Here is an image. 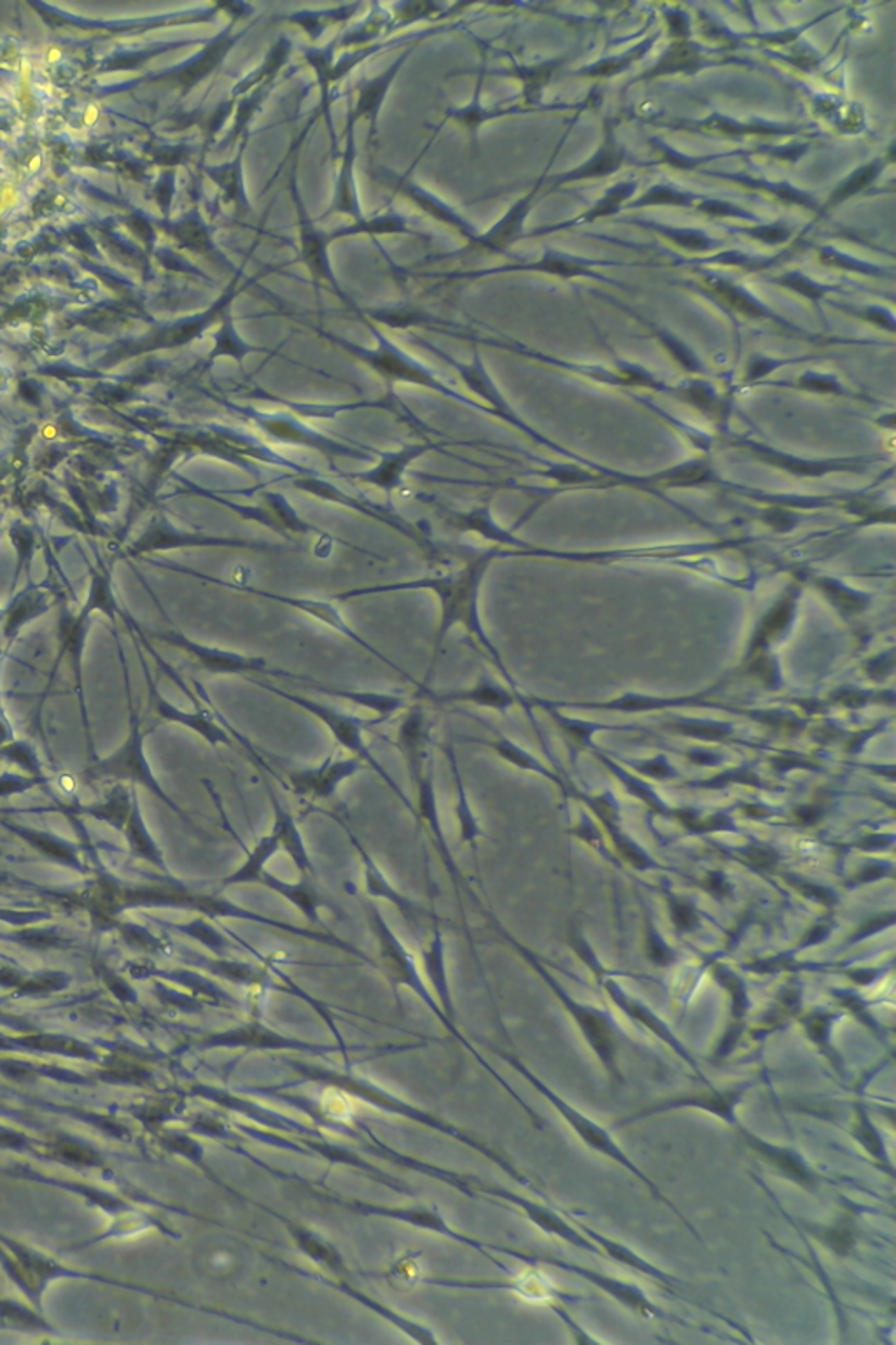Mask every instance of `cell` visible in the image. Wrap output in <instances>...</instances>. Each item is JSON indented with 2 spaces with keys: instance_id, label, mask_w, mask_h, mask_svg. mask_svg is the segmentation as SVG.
Masks as SVG:
<instances>
[{
  "instance_id": "6da1fadb",
  "label": "cell",
  "mask_w": 896,
  "mask_h": 1345,
  "mask_svg": "<svg viewBox=\"0 0 896 1345\" xmlns=\"http://www.w3.org/2000/svg\"><path fill=\"white\" fill-rule=\"evenodd\" d=\"M498 550L490 548V550H484V553L470 556V558H466V561L462 562L461 567L438 571L435 575L405 580V582H393V584L358 587V589L336 594V599L338 601H349V599L376 596V594L430 591V593L435 594L439 602V621L438 625H436L435 642H433L435 650H433V659H431L430 676L431 671L438 662V657L441 654L448 633L456 625L464 627L468 635L473 636L475 642H478L487 650V654L492 657L499 670L504 671L492 642L485 633L484 622H482L481 617L482 584H484L490 562L498 558Z\"/></svg>"
},
{
  "instance_id": "7a4b0ae2",
  "label": "cell",
  "mask_w": 896,
  "mask_h": 1345,
  "mask_svg": "<svg viewBox=\"0 0 896 1345\" xmlns=\"http://www.w3.org/2000/svg\"><path fill=\"white\" fill-rule=\"evenodd\" d=\"M245 680H247L249 684L258 685V687H261L263 690H268V693L273 694V696H279V698L290 701L291 705L302 708V710L307 711L310 715L316 716L322 725H327V729L333 734V739H335L336 745L345 748L350 756L361 759L368 767H372V771H375L376 776H379V778H381L382 782H384V784L393 790L394 796H396L399 801L404 802L405 807L408 808V811H410V813H412V815L417 819V811L415 807H413V802L408 799L407 794L404 792V788L399 787V785L394 782L393 776L385 771V767L382 766L381 762L376 761L372 750H370L367 741H364V733H367V731H372L373 727H379V725L384 724L381 719H376V716L364 719V716L356 715V713H347V711L340 710V708L333 707V705H328V702L316 701V699L305 698V696H299V694H293L290 693V690L281 689V687H277V685L267 682V680L254 678V676H245Z\"/></svg>"
},
{
  "instance_id": "3957f363",
  "label": "cell",
  "mask_w": 896,
  "mask_h": 1345,
  "mask_svg": "<svg viewBox=\"0 0 896 1345\" xmlns=\"http://www.w3.org/2000/svg\"><path fill=\"white\" fill-rule=\"evenodd\" d=\"M379 347L373 351L361 350L356 345H347L350 353L356 354L359 359L367 361L370 367L375 368L376 372L381 373L384 379L391 382H408V384L422 385L427 390L438 391L445 394L448 398L456 399L459 404L471 405L476 407L470 398L462 396L458 391L450 390L447 384L441 382V379L431 372L430 368L424 367L421 361H417L412 356L391 344L389 340L382 335H376Z\"/></svg>"
},
{
  "instance_id": "277c9868",
  "label": "cell",
  "mask_w": 896,
  "mask_h": 1345,
  "mask_svg": "<svg viewBox=\"0 0 896 1345\" xmlns=\"http://www.w3.org/2000/svg\"><path fill=\"white\" fill-rule=\"evenodd\" d=\"M291 484L295 485L296 490L312 494L316 498L331 502V504L344 505V507L353 508V510H358V512L367 513V516L373 517L376 521L391 525L394 530L399 531L401 535L408 536L417 545H421V548H427L430 553L435 550V545L431 542V536L426 535V531L417 530V525L410 524L407 519L399 516L394 510L393 505L381 507V505L373 504L370 499L358 498V494H349L347 491L340 490L338 485L324 481L321 477H296V479L291 481Z\"/></svg>"
},
{
  "instance_id": "5b68a950",
  "label": "cell",
  "mask_w": 896,
  "mask_h": 1345,
  "mask_svg": "<svg viewBox=\"0 0 896 1345\" xmlns=\"http://www.w3.org/2000/svg\"><path fill=\"white\" fill-rule=\"evenodd\" d=\"M247 416L253 419L254 424L268 439L276 440L279 444L302 445V447L313 448V451L324 454L328 459L354 458L370 461L373 454L376 453V451L368 453V451H358V448L344 445L338 440L322 435V433L312 430V428L307 427V424L298 421L295 417L285 416V414L247 413Z\"/></svg>"
},
{
  "instance_id": "8992f818",
  "label": "cell",
  "mask_w": 896,
  "mask_h": 1345,
  "mask_svg": "<svg viewBox=\"0 0 896 1345\" xmlns=\"http://www.w3.org/2000/svg\"><path fill=\"white\" fill-rule=\"evenodd\" d=\"M216 582H218V580H216ZM218 584L225 585V587H233V589L244 591V593L253 594V596H258V598L268 599V601L281 602L284 607L295 608L298 612L312 617L316 621L328 625V627L336 631L340 635L347 636L350 642H354V644H358L359 647L364 648L368 654H372V656L376 657L379 661L384 662V664H387L389 668H393L398 675L404 676V678L407 680V682H410V684H417L415 680L408 675L404 668L396 664V662L391 661L389 657L379 652L373 645L368 644L367 639L359 635L358 631H354L353 627L347 624V621H345L344 616H342V612L338 610V607H335L333 602L321 601V599L298 598V596H285V594L270 593V591L251 587L249 584H228V582H218Z\"/></svg>"
},
{
  "instance_id": "52a82bcc",
  "label": "cell",
  "mask_w": 896,
  "mask_h": 1345,
  "mask_svg": "<svg viewBox=\"0 0 896 1345\" xmlns=\"http://www.w3.org/2000/svg\"><path fill=\"white\" fill-rule=\"evenodd\" d=\"M364 766L367 764L358 757H338L336 752H331L319 766L290 771L287 787L299 798L327 801L335 796L340 785L359 775Z\"/></svg>"
},
{
  "instance_id": "ba28073f",
  "label": "cell",
  "mask_w": 896,
  "mask_h": 1345,
  "mask_svg": "<svg viewBox=\"0 0 896 1345\" xmlns=\"http://www.w3.org/2000/svg\"><path fill=\"white\" fill-rule=\"evenodd\" d=\"M336 821L342 825V829L347 834L350 845H353L354 850L358 852L359 859H361L362 887H364V893H367L368 899H382V901L389 902L391 906L396 908L401 913V916L407 919L408 924L415 927V929H421L422 924L427 919L426 908L422 906L421 902L413 901L412 897L399 892L398 888L394 887L389 878L384 875V871L381 870V865L376 864L373 855H370L367 848L362 847V842L359 841L353 827L347 822L342 821V819H336Z\"/></svg>"
},
{
  "instance_id": "9c48e42d",
  "label": "cell",
  "mask_w": 896,
  "mask_h": 1345,
  "mask_svg": "<svg viewBox=\"0 0 896 1345\" xmlns=\"http://www.w3.org/2000/svg\"><path fill=\"white\" fill-rule=\"evenodd\" d=\"M436 447L439 445L421 442V444H407L394 451H376L375 454L381 459L376 461L375 467L342 473V477L384 491L387 494V505H393V494L405 490V475H407L408 468Z\"/></svg>"
},
{
  "instance_id": "30bf717a",
  "label": "cell",
  "mask_w": 896,
  "mask_h": 1345,
  "mask_svg": "<svg viewBox=\"0 0 896 1345\" xmlns=\"http://www.w3.org/2000/svg\"><path fill=\"white\" fill-rule=\"evenodd\" d=\"M629 153L625 150V145L618 141L616 137L615 123L613 119L604 122L602 128V139L599 142L598 150L590 154L589 158L584 160L581 164L575 168H569L566 173L555 174L548 177L547 182L550 191L559 190V188L575 185V182L593 181V179H606L613 174L620 173L622 167L627 164Z\"/></svg>"
},
{
  "instance_id": "8fae6325",
  "label": "cell",
  "mask_w": 896,
  "mask_h": 1345,
  "mask_svg": "<svg viewBox=\"0 0 896 1345\" xmlns=\"http://www.w3.org/2000/svg\"><path fill=\"white\" fill-rule=\"evenodd\" d=\"M433 741V722L430 721L422 705L408 707L407 713L399 722L398 734L394 745L404 757L407 764L408 778L413 785L424 776L427 767L435 762L431 752Z\"/></svg>"
},
{
  "instance_id": "7c38bea8",
  "label": "cell",
  "mask_w": 896,
  "mask_h": 1345,
  "mask_svg": "<svg viewBox=\"0 0 896 1345\" xmlns=\"http://www.w3.org/2000/svg\"><path fill=\"white\" fill-rule=\"evenodd\" d=\"M673 128L676 130L699 131V134H713V136L729 137V139H746V137H760V139H778V137H793L804 131V127L795 125V123L769 122V119H738L732 116H727L724 113H709L706 118L699 122H679L673 123Z\"/></svg>"
},
{
  "instance_id": "4fadbf2b",
  "label": "cell",
  "mask_w": 896,
  "mask_h": 1345,
  "mask_svg": "<svg viewBox=\"0 0 896 1345\" xmlns=\"http://www.w3.org/2000/svg\"><path fill=\"white\" fill-rule=\"evenodd\" d=\"M701 282L702 290L707 291L709 295H715L724 307L741 318L750 319V321H775L778 325H786V321L779 318L778 314L772 313L769 305L764 304L755 293L747 290L746 286L739 284L730 277L715 272H701Z\"/></svg>"
},
{
  "instance_id": "5bb4252c",
  "label": "cell",
  "mask_w": 896,
  "mask_h": 1345,
  "mask_svg": "<svg viewBox=\"0 0 896 1345\" xmlns=\"http://www.w3.org/2000/svg\"><path fill=\"white\" fill-rule=\"evenodd\" d=\"M893 153H895V145L892 144L887 153L878 154L874 158L861 164L860 167L853 168L852 173L847 174L846 177H842L841 181L835 185V188L830 191L823 204H820V207H818L815 221L829 218L835 208L847 204L849 200L856 199V196L863 195L865 191L874 187L879 177L883 176L884 170L895 162Z\"/></svg>"
},
{
  "instance_id": "9a60e30c",
  "label": "cell",
  "mask_w": 896,
  "mask_h": 1345,
  "mask_svg": "<svg viewBox=\"0 0 896 1345\" xmlns=\"http://www.w3.org/2000/svg\"><path fill=\"white\" fill-rule=\"evenodd\" d=\"M259 885L268 888V890H272L277 896H281L282 899L290 902L291 906L296 908L310 924L318 925V927H324V922H322L319 911L336 910L335 904L328 901L327 896L321 892V888L313 884V878H307V876H299L298 881H284L279 876L265 871L261 879H259Z\"/></svg>"
},
{
  "instance_id": "2e32d148",
  "label": "cell",
  "mask_w": 896,
  "mask_h": 1345,
  "mask_svg": "<svg viewBox=\"0 0 896 1345\" xmlns=\"http://www.w3.org/2000/svg\"><path fill=\"white\" fill-rule=\"evenodd\" d=\"M293 685H299L312 693L322 694L327 698L338 699V701H347L356 707L364 708V710L375 713L376 719L382 722H389L398 711L408 708V701L404 696L398 694L372 693V690L350 689V687H340V685L324 684L319 680L312 678L307 682H291Z\"/></svg>"
},
{
  "instance_id": "e0dca14e",
  "label": "cell",
  "mask_w": 896,
  "mask_h": 1345,
  "mask_svg": "<svg viewBox=\"0 0 896 1345\" xmlns=\"http://www.w3.org/2000/svg\"><path fill=\"white\" fill-rule=\"evenodd\" d=\"M709 65H713V62L707 59L702 46L693 39L692 41L669 42L655 64L648 67L643 74L636 76L632 83L655 81L661 77L669 76H695Z\"/></svg>"
},
{
  "instance_id": "ac0fdd59",
  "label": "cell",
  "mask_w": 896,
  "mask_h": 1345,
  "mask_svg": "<svg viewBox=\"0 0 896 1345\" xmlns=\"http://www.w3.org/2000/svg\"><path fill=\"white\" fill-rule=\"evenodd\" d=\"M439 516L444 519L447 530L456 531L459 535L473 533V535L489 540L492 544L512 545V547L524 545L498 524L490 512L489 504L471 508V510H450V508L439 507Z\"/></svg>"
},
{
  "instance_id": "d6986e66",
  "label": "cell",
  "mask_w": 896,
  "mask_h": 1345,
  "mask_svg": "<svg viewBox=\"0 0 896 1345\" xmlns=\"http://www.w3.org/2000/svg\"><path fill=\"white\" fill-rule=\"evenodd\" d=\"M699 173L715 177V179H721V181L732 182V185L747 188V190L767 193V195L778 200L781 204L801 207L804 211H810V213H818V207L821 204L820 200L816 199L812 193L802 190V188L793 187L792 182L770 181L766 177H755L743 173H713V170H699Z\"/></svg>"
},
{
  "instance_id": "ffe728a7",
  "label": "cell",
  "mask_w": 896,
  "mask_h": 1345,
  "mask_svg": "<svg viewBox=\"0 0 896 1345\" xmlns=\"http://www.w3.org/2000/svg\"><path fill=\"white\" fill-rule=\"evenodd\" d=\"M270 794V802L273 810V827L272 833H276L281 845L282 852L290 855L291 862L295 865L299 876L313 878L316 876V865H313L312 857L308 852L307 842H305L304 834L299 829L298 822L291 811L282 807L281 801L276 798L272 790Z\"/></svg>"
},
{
  "instance_id": "44dd1931",
  "label": "cell",
  "mask_w": 896,
  "mask_h": 1345,
  "mask_svg": "<svg viewBox=\"0 0 896 1345\" xmlns=\"http://www.w3.org/2000/svg\"><path fill=\"white\" fill-rule=\"evenodd\" d=\"M639 190L638 179H625V181L615 182L613 187L607 188L601 196H599L587 211L569 219V221L559 223L553 227H545L541 230H536L535 236L539 233H552V231L569 230V228L584 227V225H592L599 219L612 218L616 214L624 211L630 200L635 199Z\"/></svg>"
},
{
  "instance_id": "7402d4cb",
  "label": "cell",
  "mask_w": 896,
  "mask_h": 1345,
  "mask_svg": "<svg viewBox=\"0 0 896 1345\" xmlns=\"http://www.w3.org/2000/svg\"><path fill=\"white\" fill-rule=\"evenodd\" d=\"M419 693L424 694L431 701L439 702V705H456V702H466V705H475V707L490 708V710L504 711L512 707V694L504 689L503 685H499L489 673H482L476 680L473 687L466 689L447 690V693H433V690L419 689Z\"/></svg>"
},
{
  "instance_id": "603a6c76",
  "label": "cell",
  "mask_w": 896,
  "mask_h": 1345,
  "mask_svg": "<svg viewBox=\"0 0 896 1345\" xmlns=\"http://www.w3.org/2000/svg\"><path fill=\"white\" fill-rule=\"evenodd\" d=\"M417 790V822H424L427 825V830L431 833V838L435 841L436 850L444 859V864L450 873H456L458 876V865L450 855L447 841H445L444 829H441V821L438 813V798H436L435 787V762L427 767L426 773L415 784Z\"/></svg>"
},
{
  "instance_id": "cb8c5ba5",
  "label": "cell",
  "mask_w": 896,
  "mask_h": 1345,
  "mask_svg": "<svg viewBox=\"0 0 896 1345\" xmlns=\"http://www.w3.org/2000/svg\"><path fill=\"white\" fill-rule=\"evenodd\" d=\"M607 265H615V263L584 258V256H578V254L564 253V251L545 250L541 258L529 263V265H522V267L516 268L519 270H530V272L561 277L564 281L578 279V277H590V279H598V281H607L606 277L598 272V267H607Z\"/></svg>"
},
{
  "instance_id": "d4e9b609",
  "label": "cell",
  "mask_w": 896,
  "mask_h": 1345,
  "mask_svg": "<svg viewBox=\"0 0 896 1345\" xmlns=\"http://www.w3.org/2000/svg\"><path fill=\"white\" fill-rule=\"evenodd\" d=\"M458 368L459 372H461L462 381L466 382L468 388H470L473 393L478 394L481 398H484L485 402H487V405L490 407V413H492L494 416L501 417L503 421L510 422V424L519 428V430L525 431V433H530V435H535V431L530 430V428L522 421L521 417L513 413V408L510 407V404H508L507 399H504L503 393L498 390V385L494 384L489 373L485 370L484 363H482L478 354H476L475 361L471 363V365H458Z\"/></svg>"
},
{
  "instance_id": "484cf974",
  "label": "cell",
  "mask_w": 896,
  "mask_h": 1345,
  "mask_svg": "<svg viewBox=\"0 0 896 1345\" xmlns=\"http://www.w3.org/2000/svg\"><path fill=\"white\" fill-rule=\"evenodd\" d=\"M630 223L652 231L687 253L713 254L724 248V242L711 237L706 230H701V228L675 227V225H666V223L653 221V219H630Z\"/></svg>"
},
{
  "instance_id": "4316f807",
  "label": "cell",
  "mask_w": 896,
  "mask_h": 1345,
  "mask_svg": "<svg viewBox=\"0 0 896 1345\" xmlns=\"http://www.w3.org/2000/svg\"><path fill=\"white\" fill-rule=\"evenodd\" d=\"M239 842L242 845L241 839H239ZM244 852L247 853V859L231 875L222 879V890L239 887V885H259L263 873L267 871L268 862L272 861L273 857L281 852V845H279V838H277L276 833L270 830V833L261 836L251 850L244 847Z\"/></svg>"
},
{
  "instance_id": "83f0119b",
  "label": "cell",
  "mask_w": 896,
  "mask_h": 1345,
  "mask_svg": "<svg viewBox=\"0 0 896 1345\" xmlns=\"http://www.w3.org/2000/svg\"><path fill=\"white\" fill-rule=\"evenodd\" d=\"M445 756H447L448 766L452 773L453 787H456V802H453V816L459 824V842L461 845H475L476 839L481 838L482 829L476 819L475 811L471 808L470 796L466 792V785L462 779L461 767H459L458 753L452 744L445 745Z\"/></svg>"
},
{
  "instance_id": "f1b7e54d",
  "label": "cell",
  "mask_w": 896,
  "mask_h": 1345,
  "mask_svg": "<svg viewBox=\"0 0 896 1345\" xmlns=\"http://www.w3.org/2000/svg\"><path fill=\"white\" fill-rule=\"evenodd\" d=\"M658 37H661V34H652V36L647 37L643 41H639L638 45L632 46L629 50L622 51L618 55L602 56L598 62L578 68L576 73H573V76L585 77V79H612V77L620 76V74L627 73L630 67H635L638 62H641L653 50V46L658 41Z\"/></svg>"
},
{
  "instance_id": "f546056e",
  "label": "cell",
  "mask_w": 896,
  "mask_h": 1345,
  "mask_svg": "<svg viewBox=\"0 0 896 1345\" xmlns=\"http://www.w3.org/2000/svg\"><path fill=\"white\" fill-rule=\"evenodd\" d=\"M816 116L829 122L839 134L855 136L867 128L863 105L858 102H846L839 97L821 96L812 100Z\"/></svg>"
},
{
  "instance_id": "4dcf8cb0",
  "label": "cell",
  "mask_w": 896,
  "mask_h": 1345,
  "mask_svg": "<svg viewBox=\"0 0 896 1345\" xmlns=\"http://www.w3.org/2000/svg\"><path fill=\"white\" fill-rule=\"evenodd\" d=\"M541 182H543V179L536 185L535 190L530 191L529 195L519 200V202H516V204L508 211L507 216H504V218L501 219L496 227H494V230L490 231L489 236H487V242H489L492 248L503 250L507 245L521 241L522 236H524L525 219H527L530 211H533L536 193H538Z\"/></svg>"
},
{
  "instance_id": "1f68e13d",
  "label": "cell",
  "mask_w": 896,
  "mask_h": 1345,
  "mask_svg": "<svg viewBox=\"0 0 896 1345\" xmlns=\"http://www.w3.org/2000/svg\"><path fill=\"white\" fill-rule=\"evenodd\" d=\"M701 195L693 191L683 190L676 187L673 182H656L652 187L644 190L639 196L630 200L627 207L629 211L644 207H676V208H692L697 204Z\"/></svg>"
},
{
  "instance_id": "d6a6232c",
  "label": "cell",
  "mask_w": 896,
  "mask_h": 1345,
  "mask_svg": "<svg viewBox=\"0 0 896 1345\" xmlns=\"http://www.w3.org/2000/svg\"><path fill=\"white\" fill-rule=\"evenodd\" d=\"M769 282L783 288V290L792 291L795 295L809 300L815 305H820L821 300L827 299V295L839 290L835 286L816 281L812 277L807 276L806 272H802V270H788V272L770 277Z\"/></svg>"
},
{
  "instance_id": "836d02e7",
  "label": "cell",
  "mask_w": 896,
  "mask_h": 1345,
  "mask_svg": "<svg viewBox=\"0 0 896 1345\" xmlns=\"http://www.w3.org/2000/svg\"><path fill=\"white\" fill-rule=\"evenodd\" d=\"M818 262L823 267L835 268L842 272L858 274L865 277H884L889 276L883 267H879L875 263L865 262V259L856 258L853 254L844 253V251L833 248V245H821L818 248Z\"/></svg>"
},
{
  "instance_id": "e575fe53",
  "label": "cell",
  "mask_w": 896,
  "mask_h": 1345,
  "mask_svg": "<svg viewBox=\"0 0 896 1345\" xmlns=\"http://www.w3.org/2000/svg\"><path fill=\"white\" fill-rule=\"evenodd\" d=\"M566 56H558V59L547 60L541 64L533 65V67L522 68L521 79L524 83V96L530 104H538L539 100L543 99L545 88L552 79L553 74L561 71L566 64Z\"/></svg>"
},
{
  "instance_id": "d590c367",
  "label": "cell",
  "mask_w": 896,
  "mask_h": 1345,
  "mask_svg": "<svg viewBox=\"0 0 896 1345\" xmlns=\"http://www.w3.org/2000/svg\"><path fill=\"white\" fill-rule=\"evenodd\" d=\"M733 233L744 236L750 241L758 242V244L767 245V248H781L792 241L795 228L784 219H778L772 223H753V225H744V227L732 228Z\"/></svg>"
},
{
  "instance_id": "8d00e7d4",
  "label": "cell",
  "mask_w": 896,
  "mask_h": 1345,
  "mask_svg": "<svg viewBox=\"0 0 896 1345\" xmlns=\"http://www.w3.org/2000/svg\"><path fill=\"white\" fill-rule=\"evenodd\" d=\"M693 211L713 219H738V221L747 223V225L761 221L758 214L747 211L743 205L733 204L730 200L716 199V196L701 195Z\"/></svg>"
},
{
  "instance_id": "74e56055",
  "label": "cell",
  "mask_w": 896,
  "mask_h": 1345,
  "mask_svg": "<svg viewBox=\"0 0 896 1345\" xmlns=\"http://www.w3.org/2000/svg\"><path fill=\"white\" fill-rule=\"evenodd\" d=\"M650 145L655 151L656 158H658L661 164L669 165V167L676 168V170H689V173L702 170L704 165L721 158L718 154H711V156H687V154L679 153L676 148L662 141V139H652Z\"/></svg>"
},
{
  "instance_id": "f35d334b",
  "label": "cell",
  "mask_w": 896,
  "mask_h": 1345,
  "mask_svg": "<svg viewBox=\"0 0 896 1345\" xmlns=\"http://www.w3.org/2000/svg\"><path fill=\"white\" fill-rule=\"evenodd\" d=\"M652 330L653 335L661 342L662 347L676 359L679 367L684 368L687 372H704V367H702V361L697 358V354L693 353L689 345L684 344L683 340H679L670 331L661 330V328L652 327Z\"/></svg>"
},
{
  "instance_id": "ab89813d",
  "label": "cell",
  "mask_w": 896,
  "mask_h": 1345,
  "mask_svg": "<svg viewBox=\"0 0 896 1345\" xmlns=\"http://www.w3.org/2000/svg\"><path fill=\"white\" fill-rule=\"evenodd\" d=\"M778 258H761V256H753V254L743 253V251H720L713 253L707 258L701 259V263H715V265H724V267H739L750 272L756 270H766L772 267Z\"/></svg>"
},
{
  "instance_id": "60d3db41",
  "label": "cell",
  "mask_w": 896,
  "mask_h": 1345,
  "mask_svg": "<svg viewBox=\"0 0 896 1345\" xmlns=\"http://www.w3.org/2000/svg\"><path fill=\"white\" fill-rule=\"evenodd\" d=\"M676 394L683 402L701 408L702 413H715L716 408H720L718 394L706 382H690V384L681 385L676 390Z\"/></svg>"
},
{
  "instance_id": "b9f144b4",
  "label": "cell",
  "mask_w": 896,
  "mask_h": 1345,
  "mask_svg": "<svg viewBox=\"0 0 896 1345\" xmlns=\"http://www.w3.org/2000/svg\"><path fill=\"white\" fill-rule=\"evenodd\" d=\"M793 610H795V594L786 596L783 601H779L776 605L775 610L767 616L766 621L761 624L758 638L766 639L767 642V639L778 636L779 633H783L788 622L792 621Z\"/></svg>"
},
{
  "instance_id": "7bdbcfd3",
  "label": "cell",
  "mask_w": 896,
  "mask_h": 1345,
  "mask_svg": "<svg viewBox=\"0 0 896 1345\" xmlns=\"http://www.w3.org/2000/svg\"><path fill=\"white\" fill-rule=\"evenodd\" d=\"M844 313L852 314L853 318L861 319V321L870 322L881 330L895 331L896 321L892 310L881 305H863V307H847V305H839Z\"/></svg>"
},
{
  "instance_id": "ee69618b",
  "label": "cell",
  "mask_w": 896,
  "mask_h": 1345,
  "mask_svg": "<svg viewBox=\"0 0 896 1345\" xmlns=\"http://www.w3.org/2000/svg\"><path fill=\"white\" fill-rule=\"evenodd\" d=\"M793 385L798 388V390L809 391V393L846 394V390H844V385L837 381V377L830 376V373H802Z\"/></svg>"
},
{
  "instance_id": "f6af8a7d",
  "label": "cell",
  "mask_w": 896,
  "mask_h": 1345,
  "mask_svg": "<svg viewBox=\"0 0 896 1345\" xmlns=\"http://www.w3.org/2000/svg\"><path fill=\"white\" fill-rule=\"evenodd\" d=\"M482 744L492 748L494 752L498 753V756L501 757V759H504V761L513 764V766L522 767V770H538V764H536L535 759H533L529 753H525L522 748H519L515 744H512L510 739L499 738L494 739V741H482Z\"/></svg>"
},
{
  "instance_id": "bcb514c9",
  "label": "cell",
  "mask_w": 896,
  "mask_h": 1345,
  "mask_svg": "<svg viewBox=\"0 0 896 1345\" xmlns=\"http://www.w3.org/2000/svg\"><path fill=\"white\" fill-rule=\"evenodd\" d=\"M829 14H821L820 18L812 22L804 23L801 27L783 28V30H775V33L755 34L753 39L766 46H792L801 41L802 34L806 33L807 28L812 27L816 23L827 18Z\"/></svg>"
},
{
  "instance_id": "7dc6e473",
  "label": "cell",
  "mask_w": 896,
  "mask_h": 1345,
  "mask_svg": "<svg viewBox=\"0 0 896 1345\" xmlns=\"http://www.w3.org/2000/svg\"><path fill=\"white\" fill-rule=\"evenodd\" d=\"M664 22H666L667 36L670 42L692 41L693 28L692 20L689 13L675 8V10L664 11Z\"/></svg>"
},
{
  "instance_id": "c3c4849f",
  "label": "cell",
  "mask_w": 896,
  "mask_h": 1345,
  "mask_svg": "<svg viewBox=\"0 0 896 1345\" xmlns=\"http://www.w3.org/2000/svg\"><path fill=\"white\" fill-rule=\"evenodd\" d=\"M783 60H786L788 64L793 65V67L801 68L804 73H812V71L820 67L824 59L812 46L806 45L801 39V41L795 42L788 55H783Z\"/></svg>"
},
{
  "instance_id": "681fc988",
  "label": "cell",
  "mask_w": 896,
  "mask_h": 1345,
  "mask_svg": "<svg viewBox=\"0 0 896 1345\" xmlns=\"http://www.w3.org/2000/svg\"><path fill=\"white\" fill-rule=\"evenodd\" d=\"M821 589L824 591V594H829L830 599L839 607L844 608V610L858 612L867 605V599L861 594L853 593V591L842 587V585H839L837 582H832V580H823L821 582Z\"/></svg>"
},
{
  "instance_id": "f907efd6",
  "label": "cell",
  "mask_w": 896,
  "mask_h": 1345,
  "mask_svg": "<svg viewBox=\"0 0 896 1345\" xmlns=\"http://www.w3.org/2000/svg\"><path fill=\"white\" fill-rule=\"evenodd\" d=\"M783 365H786V361H783V359L766 358V356H753V358L747 361L746 376H744V379H746L747 382L760 381V379H764V377L775 372V370H778L779 367H783Z\"/></svg>"
},
{
  "instance_id": "816d5d0a",
  "label": "cell",
  "mask_w": 896,
  "mask_h": 1345,
  "mask_svg": "<svg viewBox=\"0 0 896 1345\" xmlns=\"http://www.w3.org/2000/svg\"><path fill=\"white\" fill-rule=\"evenodd\" d=\"M761 1151H766L769 1158L778 1165L779 1169L786 1172L790 1178H795L801 1182L807 1181V1178H809L806 1169H804V1167L798 1164V1159L793 1158L792 1155H788V1153H783V1151L772 1150V1147H766V1150Z\"/></svg>"
},
{
  "instance_id": "f5cc1de1",
  "label": "cell",
  "mask_w": 896,
  "mask_h": 1345,
  "mask_svg": "<svg viewBox=\"0 0 896 1345\" xmlns=\"http://www.w3.org/2000/svg\"><path fill=\"white\" fill-rule=\"evenodd\" d=\"M827 1241H829V1244L833 1247V1249L837 1251L849 1249L853 1242L852 1235H849L846 1230H833V1232H829V1235H827Z\"/></svg>"
},
{
  "instance_id": "db71d44e",
  "label": "cell",
  "mask_w": 896,
  "mask_h": 1345,
  "mask_svg": "<svg viewBox=\"0 0 896 1345\" xmlns=\"http://www.w3.org/2000/svg\"><path fill=\"white\" fill-rule=\"evenodd\" d=\"M97 119H99V110H97L95 105H90V107H88L87 110V113H85V125H88V127H90V125H93V123H95Z\"/></svg>"
},
{
  "instance_id": "11a10c76",
  "label": "cell",
  "mask_w": 896,
  "mask_h": 1345,
  "mask_svg": "<svg viewBox=\"0 0 896 1345\" xmlns=\"http://www.w3.org/2000/svg\"><path fill=\"white\" fill-rule=\"evenodd\" d=\"M60 59H62V51L56 50V48H51V50L48 51V62H51V64H53V62H59Z\"/></svg>"
},
{
  "instance_id": "9f6ffc18",
  "label": "cell",
  "mask_w": 896,
  "mask_h": 1345,
  "mask_svg": "<svg viewBox=\"0 0 896 1345\" xmlns=\"http://www.w3.org/2000/svg\"><path fill=\"white\" fill-rule=\"evenodd\" d=\"M39 165H41V158H39V156H36V158L33 160V164H30V168H33V170H37V167H39Z\"/></svg>"
}]
</instances>
